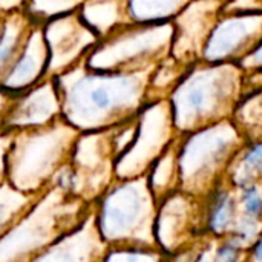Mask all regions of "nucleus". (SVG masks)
<instances>
[{
    "label": "nucleus",
    "instance_id": "nucleus-18",
    "mask_svg": "<svg viewBox=\"0 0 262 262\" xmlns=\"http://www.w3.org/2000/svg\"><path fill=\"white\" fill-rule=\"evenodd\" d=\"M190 0H126L129 23L161 25L172 23Z\"/></svg>",
    "mask_w": 262,
    "mask_h": 262
},
{
    "label": "nucleus",
    "instance_id": "nucleus-17",
    "mask_svg": "<svg viewBox=\"0 0 262 262\" xmlns=\"http://www.w3.org/2000/svg\"><path fill=\"white\" fill-rule=\"evenodd\" d=\"M35 21L25 12H14L5 17L0 31V81L20 54Z\"/></svg>",
    "mask_w": 262,
    "mask_h": 262
},
{
    "label": "nucleus",
    "instance_id": "nucleus-9",
    "mask_svg": "<svg viewBox=\"0 0 262 262\" xmlns=\"http://www.w3.org/2000/svg\"><path fill=\"white\" fill-rule=\"evenodd\" d=\"M115 150L112 129L78 134L69 166L74 170V196L92 204L115 181Z\"/></svg>",
    "mask_w": 262,
    "mask_h": 262
},
{
    "label": "nucleus",
    "instance_id": "nucleus-6",
    "mask_svg": "<svg viewBox=\"0 0 262 262\" xmlns=\"http://www.w3.org/2000/svg\"><path fill=\"white\" fill-rule=\"evenodd\" d=\"M172 38V23H127L104 38H100L84 63L97 71L127 72L150 69L170 55Z\"/></svg>",
    "mask_w": 262,
    "mask_h": 262
},
{
    "label": "nucleus",
    "instance_id": "nucleus-23",
    "mask_svg": "<svg viewBox=\"0 0 262 262\" xmlns=\"http://www.w3.org/2000/svg\"><path fill=\"white\" fill-rule=\"evenodd\" d=\"M236 215V204L230 193L220 192L210 206L209 210V229L213 233H224L232 223L235 221Z\"/></svg>",
    "mask_w": 262,
    "mask_h": 262
},
{
    "label": "nucleus",
    "instance_id": "nucleus-11",
    "mask_svg": "<svg viewBox=\"0 0 262 262\" xmlns=\"http://www.w3.org/2000/svg\"><path fill=\"white\" fill-rule=\"evenodd\" d=\"M48 48V77L54 78L86 60L98 37L83 23L78 12L41 23Z\"/></svg>",
    "mask_w": 262,
    "mask_h": 262
},
{
    "label": "nucleus",
    "instance_id": "nucleus-4",
    "mask_svg": "<svg viewBox=\"0 0 262 262\" xmlns=\"http://www.w3.org/2000/svg\"><path fill=\"white\" fill-rule=\"evenodd\" d=\"M78 134L63 118L46 127L12 132L6 183L25 195L38 196L69 161Z\"/></svg>",
    "mask_w": 262,
    "mask_h": 262
},
{
    "label": "nucleus",
    "instance_id": "nucleus-31",
    "mask_svg": "<svg viewBox=\"0 0 262 262\" xmlns=\"http://www.w3.org/2000/svg\"><path fill=\"white\" fill-rule=\"evenodd\" d=\"M8 100H9V95L3 94L0 91V123H2V118H3V114H5V109H6V104H8Z\"/></svg>",
    "mask_w": 262,
    "mask_h": 262
},
{
    "label": "nucleus",
    "instance_id": "nucleus-20",
    "mask_svg": "<svg viewBox=\"0 0 262 262\" xmlns=\"http://www.w3.org/2000/svg\"><path fill=\"white\" fill-rule=\"evenodd\" d=\"M35 198L37 196L25 195L15 190L8 183L0 186V236L31 207Z\"/></svg>",
    "mask_w": 262,
    "mask_h": 262
},
{
    "label": "nucleus",
    "instance_id": "nucleus-30",
    "mask_svg": "<svg viewBox=\"0 0 262 262\" xmlns=\"http://www.w3.org/2000/svg\"><path fill=\"white\" fill-rule=\"evenodd\" d=\"M253 259L256 262H262V236L256 241L253 247Z\"/></svg>",
    "mask_w": 262,
    "mask_h": 262
},
{
    "label": "nucleus",
    "instance_id": "nucleus-7",
    "mask_svg": "<svg viewBox=\"0 0 262 262\" xmlns=\"http://www.w3.org/2000/svg\"><path fill=\"white\" fill-rule=\"evenodd\" d=\"M177 140L178 187L190 192L226 164L238 150L243 135L230 121H220Z\"/></svg>",
    "mask_w": 262,
    "mask_h": 262
},
{
    "label": "nucleus",
    "instance_id": "nucleus-24",
    "mask_svg": "<svg viewBox=\"0 0 262 262\" xmlns=\"http://www.w3.org/2000/svg\"><path fill=\"white\" fill-rule=\"evenodd\" d=\"M238 177L243 184H250L255 178L262 177V140L252 141L249 149L243 154Z\"/></svg>",
    "mask_w": 262,
    "mask_h": 262
},
{
    "label": "nucleus",
    "instance_id": "nucleus-28",
    "mask_svg": "<svg viewBox=\"0 0 262 262\" xmlns=\"http://www.w3.org/2000/svg\"><path fill=\"white\" fill-rule=\"evenodd\" d=\"M11 143V132H6L0 129V186L6 183V158H8V149Z\"/></svg>",
    "mask_w": 262,
    "mask_h": 262
},
{
    "label": "nucleus",
    "instance_id": "nucleus-22",
    "mask_svg": "<svg viewBox=\"0 0 262 262\" xmlns=\"http://www.w3.org/2000/svg\"><path fill=\"white\" fill-rule=\"evenodd\" d=\"M164 258L158 247L112 246L106 249L101 262H164Z\"/></svg>",
    "mask_w": 262,
    "mask_h": 262
},
{
    "label": "nucleus",
    "instance_id": "nucleus-33",
    "mask_svg": "<svg viewBox=\"0 0 262 262\" xmlns=\"http://www.w3.org/2000/svg\"><path fill=\"white\" fill-rule=\"evenodd\" d=\"M223 2H224V3H226V2H227V0H223Z\"/></svg>",
    "mask_w": 262,
    "mask_h": 262
},
{
    "label": "nucleus",
    "instance_id": "nucleus-29",
    "mask_svg": "<svg viewBox=\"0 0 262 262\" xmlns=\"http://www.w3.org/2000/svg\"><path fill=\"white\" fill-rule=\"evenodd\" d=\"M25 5L26 0H0V11L5 15H9L14 12L25 11Z\"/></svg>",
    "mask_w": 262,
    "mask_h": 262
},
{
    "label": "nucleus",
    "instance_id": "nucleus-26",
    "mask_svg": "<svg viewBox=\"0 0 262 262\" xmlns=\"http://www.w3.org/2000/svg\"><path fill=\"white\" fill-rule=\"evenodd\" d=\"M241 243L233 238L229 243H226L224 246H221L215 256H213V262H238L239 259V249H241Z\"/></svg>",
    "mask_w": 262,
    "mask_h": 262
},
{
    "label": "nucleus",
    "instance_id": "nucleus-19",
    "mask_svg": "<svg viewBox=\"0 0 262 262\" xmlns=\"http://www.w3.org/2000/svg\"><path fill=\"white\" fill-rule=\"evenodd\" d=\"M144 177L157 201H161L167 195L178 190L177 141L150 166Z\"/></svg>",
    "mask_w": 262,
    "mask_h": 262
},
{
    "label": "nucleus",
    "instance_id": "nucleus-3",
    "mask_svg": "<svg viewBox=\"0 0 262 262\" xmlns=\"http://www.w3.org/2000/svg\"><path fill=\"white\" fill-rule=\"evenodd\" d=\"M92 204L49 186L0 236V262H29L91 213Z\"/></svg>",
    "mask_w": 262,
    "mask_h": 262
},
{
    "label": "nucleus",
    "instance_id": "nucleus-1",
    "mask_svg": "<svg viewBox=\"0 0 262 262\" xmlns=\"http://www.w3.org/2000/svg\"><path fill=\"white\" fill-rule=\"evenodd\" d=\"M152 69L97 71L81 61L54 77L61 118L80 134L107 130L135 118L149 101Z\"/></svg>",
    "mask_w": 262,
    "mask_h": 262
},
{
    "label": "nucleus",
    "instance_id": "nucleus-16",
    "mask_svg": "<svg viewBox=\"0 0 262 262\" xmlns=\"http://www.w3.org/2000/svg\"><path fill=\"white\" fill-rule=\"evenodd\" d=\"M77 12L98 40L129 23L126 0H84Z\"/></svg>",
    "mask_w": 262,
    "mask_h": 262
},
{
    "label": "nucleus",
    "instance_id": "nucleus-8",
    "mask_svg": "<svg viewBox=\"0 0 262 262\" xmlns=\"http://www.w3.org/2000/svg\"><path fill=\"white\" fill-rule=\"evenodd\" d=\"M178 137L167 100H149L135 117L132 143L115 160V180L144 177Z\"/></svg>",
    "mask_w": 262,
    "mask_h": 262
},
{
    "label": "nucleus",
    "instance_id": "nucleus-13",
    "mask_svg": "<svg viewBox=\"0 0 262 262\" xmlns=\"http://www.w3.org/2000/svg\"><path fill=\"white\" fill-rule=\"evenodd\" d=\"M48 48L40 23L31 29L20 54L0 81V91L9 97L21 94L48 77Z\"/></svg>",
    "mask_w": 262,
    "mask_h": 262
},
{
    "label": "nucleus",
    "instance_id": "nucleus-25",
    "mask_svg": "<svg viewBox=\"0 0 262 262\" xmlns=\"http://www.w3.org/2000/svg\"><path fill=\"white\" fill-rule=\"evenodd\" d=\"M243 210L244 216L252 220H259L262 216V195L253 184L243 193Z\"/></svg>",
    "mask_w": 262,
    "mask_h": 262
},
{
    "label": "nucleus",
    "instance_id": "nucleus-14",
    "mask_svg": "<svg viewBox=\"0 0 262 262\" xmlns=\"http://www.w3.org/2000/svg\"><path fill=\"white\" fill-rule=\"evenodd\" d=\"M106 249L91 210L81 224L29 262H101Z\"/></svg>",
    "mask_w": 262,
    "mask_h": 262
},
{
    "label": "nucleus",
    "instance_id": "nucleus-5",
    "mask_svg": "<svg viewBox=\"0 0 262 262\" xmlns=\"http://www.w3.org/2000/svg\"><path fill=\"white\" fill-rule=\"evenodd\" d=\"M158 201L146 177L115 180L94 203L95 227L107 247L155 246L154 224Z\"/></svg>",
    "mask_w": 262,
    "mask_h": 262
},
{
    "label": "nucleus",
    "instance_id": "nucleus-21",
    "mask_svg": "<svg viewBox=\"0 0 262 262\" xmlns=\"http://www.w3.org/2000/svg\"><path fill=\"white\" fill-rule=\"evenodd\" d=\"M83 2L84 0H26L25 12L35 23L41 25L46 20L77 12Z\"/></svg>",
    "mask_w": 262,
    "mask_h": 262
},
{
    "label": "nucleus",
    "instance_id": "nucleus-2",
    "mask_svg": "<svg viewBox=\"0 0 262 262\" xmlns=\"http://www.w3.org/2000/svg\"><path fill=\"white\" fill-rule=\"evenodd\" d=\"M241 86L238 63H189L166 98L178 135L224 121L238 104Z\"/></svg>",
    "mask_w": 262,
    "mask_h": 262
},
{
    "label": "nucleus",
    "instance_id": "nucleus-12",
    "mask_svg": "<svg viewBox=\"0 0 262 262\" xmlns=\"http://www.w3.org/2000/svg\"><path fill=\"white\" fill-rule=\"evenodd\" d=\"M61 120V103L54 78H46L37 86L9 97L0 129L20 132L46 127Z\"/></svg>",
    "mask_w": 262,
    "mask_h": 262
},
{
    "label": "nucleus",
    "instance_id": "nucleus-10",
    "mask_svg": "<svg viewBox=\"0 0 262 262\" xmlns=\"http://www.w3.org/2000/svg\"><path fill=\"white\" fill-rule=\"evenodd\" d=\"M262 38V9H233L218 18L203 51L206 63H239Z\"/></svg>",
    "mask_w": 262,
    "mask_h": 262
},
{
    "label": "nucleus",
    "instance_id": "nucleus-27",
    "mask_svg": "<svg viewBox=\"0 0 262 262\" xmlns=\"http://www.w3.org/2000/svg\"><path fill=\"white\" fill-rule=\"evenodd\" d=\"M241 69H252L256 72H262V38L243 57L238 63Z\"/></svg>",
    "mask_w": 262,
    "mask_h": 262
},
{
    "label": "nucleus",
    "instance_id": "nucleus-32",
    "mask_svg": "<svg viewBox=\"0 0 262 262\" xmlns=\"http://www.w3.org/2000/svg\"><path fill=\"white\" fill-rule=\"evenodd\" d=\"M5 17H6V15H5V14H3V12L0 11V31H2V28H3V21H5Z\"/></svg>",
    "mask_w": 262,
    "mask_h": 262
},
{
    "label": "nucleus",
    "instance_id": "nucleus-15",
    "mask_svg": "<svg viewBox=\"0 0 262 262\" xmlns=\"http://www.w3.org/2000/svg\"><path fill=\"white\" fill-rule=\"evenodd\" d=\"M187 192L175 190L161 201H158L154 236L155 246L164 255H173L180 252L184 235L189 232L190 221V201Z\"/></svg>",
    "mask_w": 262,
    "mask_h": 262
}]
</instances>
